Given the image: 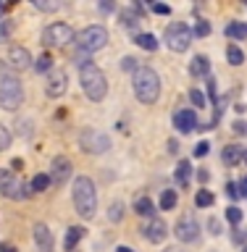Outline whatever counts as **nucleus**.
<instances>
[{"label": "nucleus", "instance_id": "f257e3e1", "mask_svg": "<svg viewBox=\"0 0 247 252\" xmlns=\"http://www.w3.org/2000/svg\"><path fill=\"white\" fill-rule=\"evenodd\" d=\"M71 200H74V208L84 220L95 218V213H98V189H95V181L90 176H76L74 189H71Z\"/></svg>", "mask_w": 247, "mask_h": 252}, {"label": "nucleus", "instance_id": "f03ea898", "mask_svg": "<svg viewBox=\"0 0 247 252\" xmlns=\"http://www.w3.org/2000/svg\"><path fill=\"white\" fill-rule=\"evenodd\" d=\"M132 87H134V97H137L142 105H153L158 100V94H161V76H158L150 66H140L134 71Z\"/></svg>", "mask_w": 247, "mask_h": 252}, {"label": "nucleus", "instance_id": "7ed1b4c3", "mask_svg": "<svg viewBox=\"0 0 247 252\" xmlns=\"http://www.w3.org/2000/svg\"><path fill=\"white\" fill-rule=\"evenodd\" d=\"M24 102V87L13 68L5 61H0V105L5 110H16Z\"/></svg>", "mask_w": 247, "mask_h": 252}, {"label": "nucleus", "instance_id": "20e7f679", "mask_svg": "<svg viewBox=\"0 0 247 252\" xmlns=\"http://www.w3.org/2000/svg\"><path fill=\"white\" fill-rule=\"evenodd\" d=\"M79 82H82V90H84V94L92 102H100L108 94V79H106V74H103L92 61L84 63V66L79 68Z\"/></svg>", "mask_w": 247, "mask_h": 252}, {"label": "nucleus", "instance_id": "39448f33", "mask_svg": "<svg viewBox=\"0 0 247 252\" xmlns=\"http://www.w3.org/2000/svg\"><path fill=\"white\" fill-rule=\"evenodd\" d=\"M108 45V29L100 27V24H92V27H84L76 34V47L82 53H98Z\"/></svg>", "mask_w": 247, "mask_h": 252}, {"label": "nucleus", "instance_id": "423d86ee", "mask_svg": "<svg viewBox=\"0 0 247 252\" xmlns=\"http://www.w3.org/2000/svg\"><path fill=\"white\" fill-rule=\"evenodd\" d=\"M192 37H195V32L187 27V24H181V21H171L169 27H166L163 32V39H166V47L174 53H184L189 45H192Z\"/></svg>", "mask_w": 247, "mask_h": 252}, {"label": "nucleus", "instance_id": "0eeeda50", "mask_svg": "<svg viewBox=\"0 0 247 252\" xmlns=\"http://www.w3.org/2000/svg\"><path fill=\"white\" fill-rule=\"evenodd\" d=\"M79 147H82L84 153H90V155H103V153L110 150V137L98 131V129H84L82 134H79Z\"/></svg>", "mask_w": 247, "mask_h": 252}, {"label": "nucleus", "instance_id": "6e6552de", "mask_svg": "<svg viewBox=\"0 0 247 252\" xmlns=\"http://www.w3.org/2000/svg\"><path fill=\"white\" fill-rule=\"evenodd\" d=\"M42 42L47 47H63V45L74 42V29H71L69 24L55 21V24H50V27L42 29Z\"/></svg>", "mask_w": 247, "mask_h": 252}, {"label": "nucleus", "instance_id": "1a4fd4ad", "mask_svg": "<svg viewBox=\"0 0 247 252\" xmlns=\"http://www.w3.org/2000/svg\"><path fill=\"white\" fill-rule=\"evenodd\" d=\"M0 194H3L5 200H24L29 192L24 189L21 179L16 176V171L3 168V171H0Z\"/></svg>", "mask_w": 247, "mask_h": 252}, {"label": "nucleus", "instance_id": "9d476101", "mask_svg": "<svg viewBox=\"0 0 247 252\" xmlns=\"http://www.w3.org/2000/svg\"><path fill=\"white\" fill-rule=\"evenodd\" d=\"M174 234H176V239L181 244H195L200 239V223L192 218V216H184L176 220V226H174Z\"/></svg>", "mask_w": 247, "mask_h": 252}, {"label": "nucleus", "instance_id": "9b49d317", "mask_svg": "<svg viewBox=\"0 0 247 252\" xmlns=\"http://www.w3.org/2000/svg\"><path fill=\"white\" fill-rule=\"evenodd\" d=\"M66 90H69V74L63 68H53L47 74V82H45V94L58 100L61 94H66Z\"/></svg>", "mask_w": 247, "mask_h": 252}, {"label": "nucleus", "instance_id": "f8f14e48", "mask_svg": "<svg viewBox=\"0 0 247 252\" xmlns=\"http://www.w3.org/2000/svg\"><path fill=\"white\" fill-rule=\"evenodd\" d=\"M71 173H74V163H71L66 155H55L53 163H50V173H47L53 184L63 187V184H66V181L71 179Z\"/></svg>", "mask_w": 247, "mask_h": 252}, {"label": "nucleus", "instance_id": "ddd939ff", "mask_svg": "<svg viewBox=\"0 0 247 252\" xmlns=\"http://www.w3.org/2000/svg\"><path fill=\"white\" fill-rule=\"evenodd\" d=\"M142 236L150 242V244H161L166 242V234H169V226H166V220L163 218H150L145 226L140 228Z\"/></svg>", "mask_w": 247, "mask_h": 252}, {"label": "nucleus", "instance_id": "4468645a", "mask_svg": "<svg viewBox=\"0 0 247 252\" xmlns=\"http://www.w3.org/2000/svg\"><path fill=\"white\" fill-rule=\"evenodd\" d=\"M174 126H176L179 134H192L197 126H200V124H197V113H195V110H187V108L176 110V113H174Z\"/></svg>", "mask_w": 247, "mask_h": 252}, {"label": "nucleus", "instance_id": "2eb2a0df", "mask_svg": "<svg viewBox=\"0 0 247 252\" xmlns=\"http://www.w3.org/2000/svg\"><path fill=\"white\" fill-rule=\"evenodd\" d=\"M32 55L27 47H19V45H13L11 50H8V66H11L13 71H24V68H29L32 66Z\"/></svg>", "mask_w": 247, "mask_h": 252}, {"label": "nucleus", "instance_id": "dca6fc26", "mask_svg": "<svg viewBox=\"0 0 247 252\" xmlns=\"http://www.w3.org/2000/svg\"><path fill=\"white\" fill-rule=\"evenodd\" d=\"M35 244H37L39 252H53V234L45 223L35 226Z\"/></svg>", "mask_w": 247, "mask_h": 252}, {"label": "nucleus", "instance_id": "f3484780", "mask_svg": "<svg viewBox=\"0 0 247 252\" xmlns=\"http://www.w3.org/2000/svg\"><path fill=\"white\" fill-rule=\"evenodd\" d=\"M82 236H84V228H82V226H69V228H66V239H63V250H66V252H74L76 244L82 242Z\"/></svg>", "mask_w": 247, "mask_h": 252}, {"label": "nucleus", "instance_id": "a211bd4d", "mask_svg": "<svg viewBox=\"0 0 247 252\" xmlns=\"http://www.w3.org/2000/svg\"><path fill=\"white\" fill-rule=\"evenodd\" d=\"M189 74L192 76H211V61L205 58V55H195L192 63H189Z\"/></svg>", "mask_w": 247, "mask_h": 252}, {"label": "nucleus", "instance_id": "6ab92c4d", "mask_svg": "<svg viewBox=\"0 0 247 252\" xmlns=\"http://www.w3.org/2000/svg\"><path fill=\"white\" fill-rule=\"evenodd\" d=\"M189 179H192V163H189V160H179L176 171H174V181H176L179 187H187Z\"/></svg>", "mask_w": 247, "mask_h": 252}, {"label": "nucleus", "instance_id": "aec40b11", "mask_svg": "<svg viewBox=\"0 0 247 252\" xmlns=\"http://www.w3.org/2000/svg\"><path fill=\"white\" fill-rule=\"evenodd\" d=\"M221 160H224L229 168L240 165V163H242V147H240V145H226L224 153H221Z\"/></svg>", "mask_w": 247, "mask_h": 252}, {"label": "nucleus", "instance_id": "412c9836", "mask_svg": "<svg viewBox=\"0 0 247 252\" xmlns=\"http://www.w3.org/2000/svg\"><path fill=\"white\" fill-rule=\"evenodd\" d=\"M134 213H137V216H145V218H155V202L150 200V197H137Z\"/></svg>", "mask_w": 247, "mask_h": 252}, {"label": "nucleus", "instance_id": "4be33fe9", "mask_svg": "<svg viewBox=\"0 0 247 252\" xmlns=\"http://www.w3.org/2000/svg\"><path fill=\"white\" fill-rule=\"evenodd\" d=\"M224 32H226V37H232V39H245V37H247V24H240V21H229Z\"/></svg>", "mask_w": 247, "mask_h": 252}, {"label": "nucleus", "instance_id": "5701e85b", "mask_svg": "<svg viewBox=\"0 0 247 252\" xmlns=\"http://www.w3.org/2000/svg\"><path fill=\"white\" fill-rule=\"evenodd\" d=\"M134 42H137L142 50H150V53L158 50V39L153 34H137V37H134Z\"/></svg>", "mask_w": 247, "mask_h": 252}, {"label": "nucleus", "instance_id": "b1692460", "mask_svg": "<svg viewBox=\"0 0 247 252\" xmlns=\"http://www.w3.org/2000/svg\"><path fill=\"white\" fill-rule=\"evenodd\" d=\"M32 66H35L37 74H50V71H53V58L45 53V55H39V58L32 63Z\"/></svg>", "mask_w": 247, "mask_h": 252}, {"label": "nucleus", "instance_id": "393cba45", "mask_svg": "<svg viewBox=\"0 0 247 252\" xmlns=\"http://www.w3.org/2000/svg\"><path fill=\"white\" fill-rule=\"evenodd\" d=\"M226 61L232 63V66H242V63H245V53L237 45H229L226 47Z\"/></svg>", "mask_w": 247, "mask_h": 252}, {"label": "nucleus", "instance_id": "a878e982", "mask_svg": "<svg viewBox=\"0 0 247 252\" xmlns=\"http://www.w3.org/2000/svg\"><path fill=\"white\" fill-rule=\"evenodd\" d=\"M176 208V192L174 189H163L161 194V210H174Z\"/></svg>", "mask_w": 247, "mask_h": 252}, {"label": "nucleus", "instance_id": "bb28decb", "mask_svg": "<svg viewBox=\"0 0 247 252\" xmlns=\"http://www.w3.org/2000/svg\"><path fill=\"white\" fill-rule=\"evenodd\" d=\"M118 21H121V27L134 29V27L140 24V16L134 13V11H121V13H118Z\"/></svg>", "mask_w": 247, "mask_h": 252}, {"label": "nucleus", "instance_id": "cd10ccee", "mask_svg": "<svg viewBox=\"0 0 247 252\" xmlns=\"http://www.w3.org/2000/svg\"><path fill=\"white\" fill-rule=\"evenodd\" d=\"M50 184H53V181H50V176H47V173H37V176L32 179V192H45Z\"/></svg>", "mask_w": 247, "mask_h": 252}, {"label": "nucleus", "instance_id": "c85d7f7f", "mask_svg": "<svg viewBox=\"0 0 247 252\" xmlns=\"http://www.w3.org/2000/svg\"><path fill=\"white\" fill-rule=\"evenodd\" d=\"M213 202H216V197H213L208 189H200V192L195 194V205H197V208H211Z\"/></svg>", "mask_w": 247, "mask_h": 252}, {"label": "nucleus", "instance_id": "c756f323", "mask_svg": "<svg viewBox=\"0 0 247 252\" xmlns=\"http://www.w3.org/2000/svg\"><path fill=\"white\" fill-rule=\"evenodd\" d=\"M118 66H121V71H132V74H134V71L140 68V61L134 58V55H124V58L118 61Z\"/></svg>", "mask_w": 247, "mask_h": 252}, {"label": "nucleus", "instance_id": "7c9ffc66", "mask_svg": "<svg viewBox=\"0 0 247 252\" xmlns=\"http://www.w3.org/2000/svg\"><path fill=\"white\" fill-rule=\"evenodd\" d=\"M108 218L113 220V223H118V220L124 218V202H113V205H110V210H108Z\"/></svg>", "mask_w": 247, "mask_h": 252}, {"label": "nucleus", "instance_id": "2f4dec72", "mask_svg": "<svg viewBox=\"0 0 247 252\" xmlns=\"http://www.w3.org/2000/svg\"><path fill=\"white\" fill-rule=\"evenodd\" d=\"M226 220H229V223H234V226H240V220H242V210L237 208V205L226 208Z\"/></svg>", "mask_w": 247, "mask_h": 252}, {"label": "nucleus", "instance_id": "473e14b6", "mask_svg": "<svg viewBox=\"0 0 247 252\" xmlns=\"http://www.w3.org/2000/svg\"><path fill=\"white\" fill-rule=\"evenodd\" d=\"M11 147V131L5 129L3 124H0V153H3V150H8Z\"/></svg>", "mask_w": 247, "mask_h": 252}, {"label": "nucleus", "instance_id": "72a5a7b5", "mask_svg": "<svg viewBox=\"0 0 247 252\" xmlns=\"http://www.w3.org/2000/svg\"><path fill=\"white\" fill-rule=\"evenodd\" d=\"M189 100H192L195 108H205V94L200 90H189Z\"/></svg>", "mask_w": 247, "mask_h": 252}, {"label": "nucleus", "instance_id": "f704fd0d", "mask_svg": "<svg viewBox=\"0 0 247 252\" xmlns=\"http://www.w3.org/2000/svg\"><path fill=\"white\" fill-rule=\"evenodd\" d=\"M35 8H37V11H47V13H50V11H58V3H45V0H35Z\"/></svg>", "mask_w": 247, "mask_h": 252}, {"label": "nucleus", "instance_id": "c9c22d12", "mask_svg": "<svg viewBox=\"0 0 247 252\" xmlns=\"http://www.w3.org/2000/svg\"><path fill=\"white\" fill-rule=\"evenodd\" d=\"M195 34H197V37H208V34H211V24H208V21H197Z\"/></svg>", "mask_w": 247, "mask_h": 252}, {"label": "nucleus", "instance_id": "e433bc0d", "mask_svg": "<svg viewBox=\"0 0 247 252\" xmlns=\"http://www.w3.org/2000/svg\"><path fill=\"white\" fill-rule=\"evenodd\" d=\"M232 242H234V244H247V231H245V228H234Z\"/></svg>", "mask_w": 247, "mask_h": 252}, {"label": "nucleus", "instance_id": "4c0bfd02", "mask_svg": "<svg viewBox=\"0 0 247 252\" xmlns=\"http://www.w3.org/2000/svg\"><path fill=\"white\" fill-rule=\"evenodd\" d=\"M226 197H232V200H237V197H240V187L234 184V181H226Z\"/></svg>", "mask_w": 247, "mask_h": 252}, {"label": "nucleus", "instance_id": "58836bf2", "mask_svg": "<svg viewBox=\"0 0 247 252\" xmlns=\"http://www.w3.org/2000/svg\"><path fill=\"white\" fill-rule=\"evenodd\" d=\"M208 150H211V145H208V142H197V145H195V158H203V155H208Z\"/></svg>", "mask_w": 247, "mask_h": 252}, {"label": "nucleus", "instance_id": "ea45409f", "mask_svg": "<svg viewBox=\"0 0 247 252\" xmlns=\"http://www.w3.org/2000/svg\"><path fill=\"white\" fill-rule=\"evenodd\" d=\"M208 231L213 234V236H221V223L216 218H208Z\"/></svg>", "mask_w": 247, "mask_h": 252}, {"label": "nucleus", "instance_id": "a19ab883", "mask_svg": "<svg viewBox=\"0 0 247 252\" xmlns=\"http://www.w3.org/2000/svg\"><path fill=\"white\" fill-rule=\"evenodd\" d=\"M11 29H13V24H11V21H3V24H0V42H3V39L11 34Z\"/></svg>", "mask_w": 247, "mask_h": 252}, {"label": "nucleus", "instance_id": "79ce46f5", "mask_svg": "<svg viewBox=\"0 0 247 252\" xmlns=\"http://www.w3.org/2000/svg\"><path fill=\"white\" fill-rule=\"evenodd\" d=\"M153 11H155L158 16H169V13H171V8L166 5V3H153Z\"/></svg>", "mask_w": 247, "mask_h": 252}, {"label": "nucleus", "instance_id": "37998d69", "mask_svg": "<svg viewBox=\"0 0 247 252\" xmlns=\"http://www.w3.org/2000/svg\"><path fill=\"white\" fill-rule=\"evenodd\" d=\"M98 8H100V13H110V11H116V5L110 3V0H106V3H100Z\"/></svg>", "mask_w": 247, "mask_h": 252}, {"label": "nucleus", "instance_id": "c03bdc74", "mask_svg": "<svg viewBox=\"0 0 247 252\" xmlns=\"http://www.w3.org/2000/svg\"><path fill=\"white\" fill-rule=\"evenodd\" d=\"M232 129H234L237 134H247V124H245V121H234Z\"/></svg>", "mask_w": 247, "mask_h": 252}, {"label": "nucleus", "instance_id": "a18cd8bd", "mask_svg": "<svg viewBox=\"0 0 247 252\" xmlns=\"http://www.w3.org/2000/svg\"><path fill=\"white\" fill-rule=\"evenodd\" d=\"M169 153H171V155L179 153V142H176V139H169Z\"/></svg>", "mask_w": 247, "mask_h": 252}, {"label": "nucleus", "instance_id": "49530a36", "mask_svg": "<svg viewBox=\"0 0 247 252\" xmlns=\"http://www.w3.org/2000/svg\"><path fill=\"white\" fill-rule=\"evenodd\" d=\"M197 179H200V184H205V181L211 179V173L205 171V168H200V171H197Z\"/></svg>", "mask_w": 247, "mask_h": 252}, {"label": "nucleus", "instance_id": "de8ad7c7", "mask_svg": "<svg viewBox=\"0 0 247 252\" xmlns=\"http://www.w3.org/2000/svg\"><path fill=\"white\" fill-rule=\"evenodd\" d=\"M237 187H240V197H247V176H245Z\"/></svg>", "mask_w": 247, "mask_h": 252}, {"label": "nucleus", "instance_id": "09e8293b", "mask_svg": "<svg viewBox=\"0 0 247 252\" xmlns=\"http://www.w3.org/2000/svg\"><path fill=\"white\" fill-rule=\"evenodd\" d=\"M0 252H16L13 247H8V244H0Z\"/></svg>", "mask_w": 247, "mask_h": 252}, {"label": "nucleus", "instance_id": "8fccbe9b", "mask_svg": "<svg viewBox=\"0 0 247 252\" xmlns=\"http://www.w3.org/2000/svg\"><path fill=\"white\" fill-rule=\"evenodd\" d=\"M116 252H134L132 247H116Z\"/></svg>", "mask_w": 247, "mask_h": 252}, {"label": "nucleus", "instance_id": "3c124183", "mask_svg": "<svg viewBox=\"0 0 247 252\" xmlns=\"http://www.w3.org/2000/svg\"><path fill=\"white\" fill-rule=\"evenodd\" d=\"M163 252H181V250H179V247H166Z\"/></svg>", "mask_w": 247, "mask_h": 252}, {"label": "nucleus", "instance_id": "603ef678", "mask_svg": "<svg viewBox=\"0 0 247 252\" xmlns=\"http://www.w3.org/2000/svg\"><path fill=\"white\" fill-rule=\"evenodd\" d=\"M242 160H245V163H247V147H245V150H242Z\"/></svg>", "mask_w": 247, "mask_h": 252}, {"label": "nucleus", "instance_id": "864d4df0", "mask_svg": "<svg viewBox=\"0 0 247 252\" xmlns=\"http://www.w3.org/2000/svg\"><path fill=\"white\" fill-rule=\"evenodd\" d=\"M5 13V5H0V16H3Z\"/></svg>", "mask_w": 247, "mask_h": 252}, {"label": "nucleus", "instance_id": "5fc2aeb1", "mask_svg": "<svg viewBox=\"0 0 247 252\" xmlns=\"http://www.w3.org/2000/svg\"><path fill=\"white\" fill-rule=\"evenodd\" d=\"M242 252H247V244H245V247H242Z\"/></svg>", "mask_w": 247, "mask_h": 252}, {"label": "nucleus", "instance_id": "6e6d98bb", "mask_svg": "<svg viewBox=\"0 0 247 252\" xmlns=\"http://www.w3.org/2000/svg\"><path fill=\"white\" fill-rule=\"evenodd\" d=\"M245 8H247V3H245Z\"/></svg>", "mask_w": 247, "mask_h": 252}]
</instances>
